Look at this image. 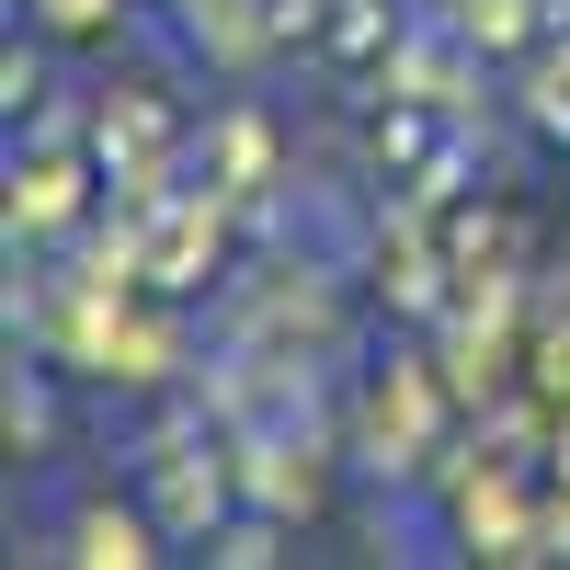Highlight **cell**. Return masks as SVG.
<instances>
[{"label": "cell", "instance_id": "6da1fadb", "mask_svg": "<svg viewBox=\"0 0 570 570\" xmlns=\"http://www.w3.org/2000/svg\"><path fill=\"white\" fill-rule=\"evenodd\" d=\"M537 12H548V0H456V35H468V46H513Z\"/></svg>", "mask_w": 570, "mask_h": 570}, {"label": "cell", "instance_id": "7a4b0ae2", "mask_svg": "<svg viewBox=\"0 0 570 570\" xmlns=\"http://www.w3.org/2000/svg\"><path fill=\"white\" fill-rule=\"evenodd\" d=\"M80 559H149V548H137V525H115V513H104V525L80 537Z\"/></svg>", "mask_w": 570, "mask_h": 570}, {"label": "cell", "instance_id": "3957f363", "mask_svg": "<svg viewBox=\"0 0 570 570\" xmlns=\"http://www.w3.org/2000/svg\"><path fill=\"white\" fill-rule=\"evenodd\" d=\"M217 559H274V525H217Z\"/></svg>", "mask_w": 570, "mask_h": 570}, {"label": "cell", "instance_id": "277c9868", "mask_svg": "<svg viewBox=\"0 0 570 570\" xmlns=\"http://www.w3.org/2000/svg\"><path fill=\"white\" fill-rule=\"evenodd\" d=\"M46 12H58V23H104L115 0H46Z\"/></svg>", "mask_w": 570, "mask_h": 570}, {"label": "cell", "instance_id": "5b68a950", "mask_svg": "<svg viewBox=\"0 0 570 570\" xmlns=\"http://www.w3.org/2000/svg\"><path fill=\"white\" fill-rule=\"evenodd\" d=\"M548 12H570V0H548Z\"/></svg>", "mask_w": 570, "mask_h": 570}]
</instances>
